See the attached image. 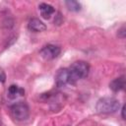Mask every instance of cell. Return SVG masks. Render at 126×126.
<instances>
[{"instance_id": "1", "label": "cell", "mask_w": 126, "mask_h": 126, "mask_svg": "<svg viewBox=\"0 0 126 126\" xmlns=\"http://www.w3.org/2000/svg\"><path fill=\"white\" fill-rule=\"evenodd\" d=\"M67 69L69 72L70 83L71 85H74L78 80L88 77L90 72V65L85 61H76L72 63L71 66Z\"/></svg>"}, {"instance_id": "2", "label": "cell", "mask_w": 126, "mask_h": 126, "mask_svg": "<svg viewBox=\"0 0 126 126\" xmlns=\"http://www.w3.org/2000/svg\"><path fill=\"white\" fill-rule=\"evenodd\" d=\"M119 106H120V103H119L118 99H116L114 97L106 96V97L99 98L97 100L95 109L98 113L110 114V113L116 112L119 109Z\"/></svg>"}, {"instance_id": "3", "label": "cell", "mask_w": 126, "mask_h": 126, "mask_svg": "<svg viewBox=\"0 0 126 126\" xmlns=\"http://www.w3.org/2000/svg\"><path fill=\"white\" fill-rule=\"evenodd\" d=\"M10 114L16 121H24L29 118L30 108L25 102H17L10 106Z\"/></svg>"}, {"instance_id": "4", "label": "cell", "mask_w": 126, "mask_h": 126, "mask_svg": "<svg viewBox=\"0 0 126 126\" xmlns=\"http://www.w3.org/2000/svg\"><path fill=\"white\" fill-rule=\"evenodd\" d=\"M61 52V48L58 45L55 44H46L44 45L40 50H39V54L41 57H43L44 59L50 60V59H54L56 57L59 56Z\"/></svg>"}, {"instance_id": "5", "label": "cell", "mask_w": 126, "mask_h": 126, "mask_svg": "<svg viewBox=\"0 0 126 126\" xmlns=\"http://www.w3.org/2000/svg\"><path fill=\"white\" fill-rule=\"evenodd\" d=\"M55 83L57 87H65L70 83V77H69V72L67 68H62L58 70L56 76H55Z\"/></svg>"}, {"instance_id": "6", "label": "cell", "mask_w": 126, "mask_h": 126, "mask_svg": "<svg viewBox=\"0 0 126 126\" xmlns=\"http://www.w3.org/2000/svg\"><path fill=\"white\" fill-rule=\"evenodd\" d=\"M28 28L30 31L33 32H44L46 30V26L44 23H42L39 19L37 18H32L29 21L28 24Z\"/></svg>"}, {"instance_id": "7", "label": "cell", "mask_w": 126, "mask_h": 126, "mask_svg": "<svg viewBox=\"0 0 126 126\" xmlns=\"http://www.w3.org/2000/svg\"><path fill=\"white\" fill-rule=\"evenodd\" d=\"M109 88L113 91V92H119L124 90L125 88V77L121 76L118 78H115L114 80H112L109 83Z\"/></svg>"}, {"instance_id": "8", "label": "cell", "mask_w": 126, "mask_h": 126, "mask_svg": "<svg viewBox=\"0 0 126 126\" xmlns=\"http://www.w3.org/2000/svg\"><path fill=\"white\" fill-rule=\"evenodd\" d=\"M38 9L43 19H49L50 16L55 12V9L51 5L46 4V3H40L38 6Z\"/></svg>"}, {"instance_id": "9", "label": "cell", "mask_w": 126, "mask_h": 126, "mask_svg": "<svg viewBox=\"0 0 126 126\" xmlns=\"http://www.w3.org/2000/svg\"><path fill=\"white\" fill-rule=\"evenodd\" d=\"M25 94V90L20 88L17 85H11L8 89V96L10 98H16L19 95H24Z\"/></svg>"}, {"instance_id": "10", "label": "cell", "mask_w": 126, "mask_h": 126, "mask_svg": "<svg viewBox=\"0 0 126 126\" xmlns=\"http://www.w3.org/2000/svg\"><path fill=\"white\" fill-rule=\"evenodd\" d=\"M65 4H66L67 8H68L70 11L77 12V11H80V10H81V4H80L78 1H75V0H69V1H66Z\"/></svg>"}, {"instance_id": "11", "label": "cell", "mask_w": 126, "mask_h": 126, "mask_svg": "<svg viewBox=\"0 0 126 126\" xmlns=\"http://www.w3.org/2000/svg\"><path fill=\"white\" fill-rule=\"evenodd\" d=\"M6 81V74L3 71V69L0 67V83H5Z\"/></svg>"}, {"instance_id": "12", "label": "cell", "mask_w": 126, "mask_h": 126, "mask_svg": "<svg viewBox=\"0 0 126 126\" xmlns=\"http://www.w3.org/2000/svg\"><path fill=\"white\" fill-rule=\"evenodd\" d=\"M119 33H121L119 36H120V37H122V38H124V36H125V28H124V27H122V28H121V30L119 31L118 34H119Z\"/></svg>"}, {"instance_id": "13", "label": "cell", "mask_w": 126, "mask_h": 126, "mask_svg": "<svg viewBox=\"0 0 126 126\" xmlns=\"http://www.w3.org/2000/svg\"><path fill=\"white\" fill-rule=\"evenodd\" d=\"M125 105H123L122 106V109H121V115H122V118L123 119H125Z\"/></svg>"}, {"instance_id": "14", "label": "cell", "mask_w": 126, "mask_h": 126, "mask_svg": "<svg viewBox=\"0 0 126 126\" xmlns=\"http://www.w3.org/2000/svg\"><path fill=\"white\" fill-rule=\"evenodd\" d=\"M0 126H1V125H0Z\"/></svg>"}]
</instances>
